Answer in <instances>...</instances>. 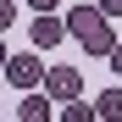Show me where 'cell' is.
<instances>
[{
	"label": "cell",
	"instance_id": "obj_1",
	"mask_svg": "<svg viewBox=\"0 0 122 122\" xmlns=\"http://www.w3.org/2000/svg\"><path fill=\"white\" fill-rule=\"evenodd\" d=\"M67 28H72V39H78L89 56H111V50H117L111 17L100 11V6H78V11H67Z\"/></svg>",
	"mask_w": 122,
	"mask_h": 122
},
{
	"label": "cell",
	"instance_id": "obj_2",
	"mask_svg": "<svg viewBox=\"0 0 122 122\" xmlns=\"http://www.w3.org/2000/svg\"><path fill=\"white\" fill-rule=\"evenodd\" d=\"M6 83H11V89H22V94L39 89V83H45V61H39L33 50H28V56H11V61H6Z\"/></svg>",
	"mask_w": 122,
	"mask_h": 122
},
{
	"label": "cell",
	"instance_id": "obj_3",
	"mask_svg": "<svg viewBox=\"0 0 122 122\" xmlns=\"http://www.w3.org/2000/svg\"><path fill=\"white\" fill-rule=\"evenodd\" d=\"M67 33H72V28H67V17H56V11H33V28H28V39H33L39 50H56Z\"/></svg>",
	"mask_w": 122,
	"mask_h": 122
},
{
	"label": "cell",
	"instance_id": "obj_4",
	"mask_svg": "<svg viewBox=\"0 0 122 122\" xmlns=\"http://www.w3.org/2000/svg\"><path fill=\"white\" fill-rule=\"evenodd\" d=\"M45 94L50 100H78L83 94V72L78 67H45Z\"/></svg>",
	"mask_w": 122,
	"mask_h": 122
},
{
	"label": "cell",
	"instance_id": "obj_5",
	"mask_svg": "<svg viewBox=\"0 0 122 122\" xmlns=\"http://www.w3.org/2000/svg\"><path fill=\"white\" fill-rule=\"evenodd\" d=\"M17 117H22V122H45V117H50V100L28 89V100H17Z\"/></svg>",
	"mask_w": 122,
	"mask_h": 122
},
{
	"label": "cell",
	"instance_id": "obj_6",
	"mask_svg": "<svg viewBox=\"0 0 122 122\" xmlns=\"http://www.w3.org/2000/svg\"><path fill=\"white\" fill-rule=\"evenodd\" d=\"M94 111L106 117V122H122V83H117V89H106V94H100V100H94Z\"/></svg>",
	"mask_w": 122,
	"mask_h": 122
},
{
	"label": "cell",
	"instance_id": "obj_7",
	"mask_svg": "<svg viewBox=\"0 0 122 122\" xmlns=\"http://www.w3.org/2000/svg\"><path fill=\"white\" fill-rule=\"evenodd\" d=\"M100 111L94 106H78V100H67V106H61V122H94Z\"/></svg>",
	"mask_w": 122,
	"mask_h": 122
},
{
	"label": "cell",
	"instance_id": "obj_8",
	"mask_svg": "<svg viewBox=\"0 0 122 122\" xmlns=\"http://www.w3.org/2000/svg\"><path fill=\"white\" fill-rule=\"evenodd\" d=\"M11 22H17V0H0V33H6Z\"/></svg>",
	"mask_w": 122,
	"mask_h": 122
},
{
	"label": "cell",
	"instance_id": "obj_9",
	"mask_svg": "<svg viewBox=\"0 0 122 122\" xmlns=\"http://www.w3.org/2000/svg\"><path fill=\"white\" fill-rule=\"evenodd\" d=\"M106 67H111V72H117V78H122V39H117V50H111V56H106Z\"/></svg>",
	"mask_w": 122,
	"mask_h": 122
},
{
	"label": "cell",
	"instance_id": "obj_10",
	"mask_svg": "<svg viewBox=\"0 0 122 122\" xmlns=\"http://www.w3.org/2000/svg\"><path fill=\"white\" fill-rule=\"evenodd\" d=\"M100 11H106V17H122V0H100Z\"/></svg>",
	"mask_w": 122,
	"mask_h": 122
},
{
	"label": "cell",
	"instance_id": "obj_11",
	"mask_svg": "<svg viewBox=\"0 0 122 122\" xmlns=\"http://www.w3.org/2000/svg\"><path fill=\"white\" fill-rule=\"evenodd\" d=\"M28 6H33V11H56L61 0H28Z\"/></svg>",
	"mask_w": 122,
	"mask_h": 122
},
{
	"label": "cell",
	"instance_id": "obj_12",
	"mask_svg": "<svg viewBox=\"0 0 122 122\" xmlns=\"http://www.w3.org/2000/svg\"><path fill=\"white\" fill-rule=\"evenodd\" d=\"M6 61H11V50H6V45H0V72H6Z\"/></svg>",
	"mask_w": 122,
	"mask_h": 122
}]
</instances>
